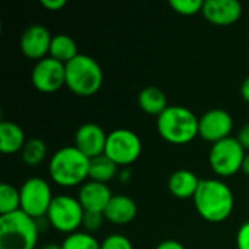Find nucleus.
Returning a JSON list of instances; mask_svg holds the SVG:
<instances>
[{
  "label": "nucleus",
  "instance_id": "f257e3e1",
  "mask_svg": "<svg viewBox=\"0 0 249 249\" xmlns=\"http://www.w3.org/2000/svg\"><path fill=\"white\" fill-rule=\"evenodd\" d=\"M193 201L197 213L210 223L225 222L235 207L233 191L219 178L201 179Z\"/></svg>",
  "mask_w": 249,
  "mask_h": 249
},
{
  "label": "nucleus",
  "instance_id": "f03ea898",
  "mask_svg": "<svg viewBox=\"0 0 249 249\" xmlns=\"http://www.w3.org/2000/svg\"><path fill=\"white\" fill-rule=\"evenodd\" d=\"M90 159L76 146H64L55 150L48 162L51 179L61 187L83 185L89 178Z\"/></svg>",
  "mask_w": 249,
  "mask_h": 249
},
{
  "label": "nucleus",
  "instance_id": "7ed1b4c3",
  "mask_svg": "<svg viewBox=\"0 0 249 249\" xmlns=\"http://www.w3.org/2000/svg\"><path fill=\"white\" fill-rule=\"evenodd\" d=\"M198 117L182 105H169L158 118L159 136L175 146L191 143L198 136Z\"/></svg>",
  "mask_w": 249,
  "mask_h": 249
},
{
  "label": "nucleus",
  "instance_id": "20e7f679",
  "mask_svg": "<svg viewBox=\"0 0 249 249\" xmlns=\"http://www.w3.org/2000/svg\"><path fill=\"white\" fill-rule=\"evenodd\" d=\"M104 83L101 64L88 54H79L66 64V86L77 96L95 95Z\"/></svg>",
  "mask_w": 249,
  "mask_h": 249
},
{
  "label": "nucleus",
  "instance_id": "39448f33",
  "mask_svg": "<svg viewBox=\"0 0 249 249\" xmlns=\"http://www.w3.org/2000/svg\"><path fill=\"white\" fill-rule=\"evenodd\" d=\"M38 236V222L22 210L0 216V249H35Z\"/></svg>",
  "mask_w": 249,
  "mask_h": 249
},
{
  "label": "nucleus",
  "instance_id": "423d86ee",
  "mask_svg": "<svg viewBox=\"0 0 249 249\" xmlns=\"http://www.w3.org/2000/svg\"><path fill=\"white\" fill-rule=\"evenodd\" d=\"M245 156L247 153L244 146L236 137L231 136L212 144L209 152V163L216 175L228 178L242 171Z\"/></svg>",
  "mask_w": 249,
  "mask_h": 249
},
{
  "label": "nucleus",
  "instance_id": "0eeeda50",
  "mask_svg": "<svg viewBox=\"0 0 249 249\" xmlns=\"http://www.w3.org/2000/svg\"><path fill=\"white\" fill-rule=\"evenodd\" d=\"M83 216L85 210L76 197L58 194L54 196L45 219L55 231L70 235L79 231L83 223Z\"/></svg>",
  "mask_w": 249,
  "mask_h": 249
},
{
  "label": "nucleus",
  "instance_id": "6e6552de",
  "mask_svg": "<svg viewBox=\"0 0 249 249\" xmlns=\"http://www.w3.org/2000/svg\"><path fill=\"white\" fill-rule=\"evenodd\" d=\"M20 210L29 217L38 220L47 216L53 203V191L50 184L39 177L28 178L19 188Z\"/></svg>",
  "mask_w": 249,
  "mask_h": 249
},
{
  "label": "nucleus",
  "instance_id": "1a4fd4ad",
  "mask_svg": "<svg viewBox=\"0 0 249 249\" xmlns=\"http://www.w3.org/2000/svg\"><path fill=\"white\" fill-rule=\"evenodd\" d=\"M142 139L130 128H115L108 133L105 155L118 166H128L134 163L142 155Z\"/></svg>",
  "mask_w": 249,
  "mask_h": 249
},
{
  "label": "nucleus",
  "instance_id": "9d476101",
  "mask_svg": "<svg viewBox=\"0 0 249 249\" xmlns=\"http://www.w3.org/2000/svg\"><path fill=\"white\" fill-rule=\"evenodd\" d=\"M34 88L44 93H53L66 86V64L53 57L38 60L31 71Z\"/></svg>",
  "mask_w": 249,
  "mask_h": 249
},
{
  "label": "nucleus",
  "instance_id": "9b49d317",
  "mask_svg": "<svg viewBox=\"0 0 249 249\" xmlns=\"http://www.w3.org/2000/svg\"><path fill=\"white\" fill-rule=\"evenodd\" d=\"M233 128L232 115L222 108H214L204 112L198 120V136L212 144L231 137Z\"/></svg>",
  "mask_w": 249,
  "mask_h": 249
},
{
  "label": "nucleus",
  "instance_id": "f8f14e48",
  "mask_svg": "<svg viewBox=\"0 0 249 249\" xmlns=\"http://www.w3.org/2000/svg\"><path fill=\"white\" fill-rule=\"evenodd\" d=\"M51 39H53V35L50 34L47 26L41 23H32L20 35L19 47L23 55H26L31 60L38 61V60L48 57Z\"/></svg>",
  "mask_w": 249,
  "mask_h": 249
},
{
  "label": "nucleus",
  "instance_id": "ddd939ff",
  "mask_svg": "<svg viewBox=\"0 0 249 249\" xmlns=\"http://www.w3.org/2000/svg\"><path fill=\"white\" fill-rule=\"evenodd\" d=\"M108 134L96 123H85L74 133V146L89 159L105 153Z\"/></svg>",
  "mask_w": 249,
  "mask_h": 249
},
{
  "label": "nucleus",
  "instance_id": "4468645a",
  "mask_svg": "<svg viewBox=\"0 0 249 249\" xmlns=\"http://www.w3.org/2000/svg\"><path fill=\"white\" fill-rule=\"evenodd\" d=\"M242 4L238 0H204L203 16L216 26H229L242 16Z\"/></svg>",
  "mask_w": 249,
  "mask_h": 249
},
{
  "label": "nucleus",
  "instance_id": "2eb2a0df",
  "mask_svg": "<svg viewBox=\"0 0 249 249\" xmlns=\"http://www.w3.org/2000/svg\"><path fill=\"white\" fill-rule=\"evenodd\" d=\"M112 196L114 194L107 184L96 182V181H86L79 190L77 200L80 201L85 212L104 213Z\"/></svg>",
  "mask_w": 249,
  "mask_h": 249
},
{
  "label": "nucleus",
  "instance_id": "dca6fc26",
  "mask_svg": "<svg viewBox=\"0 0 249 249\" xmlns=\"http://www.w3.org/2000/svg\"><path fill=\"white\" fill-rule=\"evenodd\" d=\"M105 220L112 225L124 226L131 223L137 216V204L136 201L125 194H115L112 196L109 204L104 212Z\"/></svg>",
  "mask_w": 249,
  "mask_h": 249
},
{
  "label": "nucleus",
  "instance_id": "f3484780",
  "mask_svg": "<svg viewBox=\"0 0 249 249\" xmlns=\"http://www.w3.org/2000/svg\"><path fill=\"white\" fill-rule=\"evenodd\" d=\"M200 178L190 169H178L171 174L168 179V188L177 198H194L200 185Z\"/></svg>",
  "mask_w": 249,
  "mask_h": 249
},
{
  "label": "nucleus",
  "instance_id": "a211bd4d",
  "mask_svg": "<svg viewBox=\"0 0 249 249\" xmlns=\"http://www.w3.org/2000/svg\"><path fill=\"white\" fill-rule=\"evenodd\" d=\"M26 143L25 133L20 125L13 121L0 123V150L4 155H13L22 152Z\"/></svg>",
  "mask_w": 249,
  "mask_h": 249
},
{
  "label": "nucleus",
  "instance_id": "6ab92c4d",
  "mask_svg": "<svg viewBox=\"0 0 249 249\" xmlns=\"http://www.w3.org/2000/svg\"><path fill=\"white\" fill-rule=\"evenodd\" d=\"M137 102L142 111H144L149 115H156V117H159L169 107L165 92L156 86H147L142 89L139 92Z\"/></svg>",
  "mask_w": 249,
  "mask_h": 249
},
{
  "label": "nucleus",
  "instance_id": "aec40b11",
  "mask_svg": "<svg viewBox=\"0 0 249 249\" xmlns=\"http://www.w3.org/2000/svg\"><path fill=\"white\" fill-rule=\"evenodd\" d=\"M118 177V165L111 160L105 153L90 159L89 163V179L107 184Z\"/></svg>",
  "mask_w": 249,
  "mask_h": 249
},
{
  "label": "nucleus",
  "instance_id": "412c9836",
  "mask_svg": "<svg viewBox=\"0 0 249 249\" xmlns=\"http://www.w3.org/2000/svg\"><path fill=\"white\" fill-rule=\"evenodd\" d=\"M79 54L80 53L77 51V45L70 35H66V34L53 35L50 54H48L50 57L58 60L63 64H67L69 61H71Z\"/></svg>",
  "mask_w": 249,
  "mask_h": 249
},
{
  "label": "nucleus",
  "instance_id": "4be33fe9",
  "mask_svg": "<svg viewBox=\"0 0 249 249\" xmlns=\"http://www.w3.org/2000/svg\"><path fill=\"white\" fill-rule=\"evenodd\" d=\"M47 152H48V147H47L45 142L42 139L32 137V139L26 140V143L20 152V156H22L23 163H26L28 166H38L47 158Z\"/></svg>",
  "mask_w": 249,
  "mask_h": 249
},
{
  "label": "nucleus",
  "instance_id": "5701e85b",
  "mask_svg": "<svg viewBox=\"0 0 249 249\" xmlns=\"http://www.w3.org/2000/svg\"><path fill=\"white\" fill-rule=\"evenodd\" d=\"M20 210V193L19 190L7 182L0 185V216L12 214Z\"/></svg>",
  "mask_w": 249,
  "mask_h": 249
},
{
  "label": "nucleus",
  "instance_id": "b1692460",
  "mask_svg": "<svg viewBox=\"0 0 249 249\" xmlns=\"http://www.w3.org/2000/svg\"><path fill=\"white\" fill-rule=\"evenodd\" d=\"M63 249H101V242L89 232H74L66 236Z\"/></svg>",
  "mask_w": 249,
  "mask_h": 249
},
{
  "label": "nucleus",
  "instance_id": "393cba45",
  "mask_svg": "<svg viewBox=\"0 0 249 249\" xmlns=\"http://www.w3.org/2000/svg\"><path fill=\"white\" fill-rule=\"evenodd\" d=\"M169 4L177 13L182 16H193L203 10L204 0H171Z\"/></svg>",
  "mask_w": 249,
  "mask_h": 249
},
{
  "label": "nucleus",
  "instance_id": "a878e982",
  "mask_svg": "<svg viewBox=\"0 0 249 249\" xmlns=\"http://www.w3.org/2000/svg\"><path fill=\"white\" fill-rule=\"evenodd\" d=\"M101 249H134L131 241L120 233H112L101 242Z\"/></svg>",
  "mask_w": 249,
  "mask_h": 249
},
{
  "label": "nucleus",
  "instance_id": "bb28decb",
  "mask_svg": "<svg viewBox=\"0 0 249 249\" xmlns=\"http://www.w3.org/2000/svg\"><path fill=\"white\" fill-rule=\"evenodd\" d=\"M104 213H96V212H85L83 216V223L82 226L85 228V232L93 233L98 229H101L102 223H104Z\"/></svg>",
  "mask_w": 249,
  "mask_h": 249
},
{
  "label": "nucleus",
  "instance_id": "cd10ccee",
  "mask_svg": "<svg viewBox=\"0 0 249 249\" xmlns=\"http://www.w3.org/2000/svg\"><path fill=\"white\" fill-rule=\"evenodd\" d=\"M236 248L249 249V220L242 223L236 233Z\"/></svg>",
  "mask_w": 249,
  "mask_h": 249
},
{
  "label": "nucleus",
  "instance_id": "c85d7f7f",
  "mask_svg": "<svg viewBox=\"0 0 249 249\" xmlns=\"http://www.w3.org/2000/svg\"><path fill=\"white\" fill-rule=\"evenodd\" d=\"M236 139L239 140V143L244 146L245 150H249V123H247V124L239 130Z\"/></svg>",
  "mask_w": 249,
  "mask_h": 249
},
{
  "label": "nucleus",
  "instance_id": "c756f323",
  "mask_svg": "<svg viewBox=\"0 0 249 249\" xmlns=\"http://www.w3.org/2000/svg\"><path fill=\"white\" fill-rule=\"evenodd\" d=\"M41 4L48 10H60L67 4V1L66 0H41Z\"/></svg>",
  "mask_w": 249,
  "mask_h": 249
},
{
  "label": "nucleus",
  "instance_id": "7c9ffc66",
  "mask_svg": "<svg viewBox=\"0 0 249 249\" xmlns=\"http://www.w3.org/2000/svg\"><path fill=\"white\" fill-rule=\"evenodd\" d=\"M155 249H185V247L175 239H166V241H162L160 244H158Z\"/></svg>",
  "mask_w": 249,
  "mask_h": 249
},
{
  "label": "nucleus",
  "instance_id": "2f4dec72",
  "mask_svg": "<svg viewBox=\"0 0 249 249\" xmlns=\"http://www.w3.org/2000/svg\"><path fill=\"white\" fill-rule=\"evenodd\" d=\"M241 96H242V99L245 102L249 104V76L242 82V85H241Z\"/></svg>",
  "mask_w": 249,
  "mask_h": 249
},
{
  "label": "nucleus",
  "instance_id": "473e14b6",
  "mask_svg": "<svg viewBox=\"0 0 249 249\" xmlns=\"http://www.w3.org/2000/svg\"><path fill=\"white\" fill-rule=\"evenodd\" d=\"M242 172L249 177V152L247 153V156H245V159H244V165H242Z\"/></svg>",
  "mask_w": 249,
  "mask_h": 249
},
{
  "label": "nucleus",
  "instance_id": "72a5a7b5",
  "mask_svg": "<svg viewBox=\"0 0 249 249\" xmlns=\"http://www.w3.org/2000/svg\"><path fill=\"white\" fill-rule=\"evenodd\" d=\"M39 249H63L61 245H58V244H54V242H50V244H45V245H42Z\"/></svg>",
  "mask_w": 249,
  "mask_h": 249
},
{
  "label": "nucleus",
  "instance_id": "f704fd0d",
  "mask_svg": "<svg viewBox=\"0 0 249 249\" xmlns=\"http://www.w3.org/2000/svg\"><path fill=\"white\" fill-rule=\"evenodd\" d=\"M130 175H131V174H130V171H127V169H125V171H123V172H121V175H118V178H120L123 182H125V181H127V178L130 179Z\"/></svg>",
  "mask_w": 249,
  "mask_h": 249
}]
</instances>
